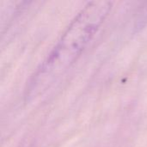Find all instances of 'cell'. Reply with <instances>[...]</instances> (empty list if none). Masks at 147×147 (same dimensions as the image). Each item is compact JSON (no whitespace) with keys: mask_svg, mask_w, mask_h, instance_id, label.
<instances>
[{"mask_svg":"<svg viewBox=\"0 0 147 147\" xmlns=\"http://www.w3.org/2000/svg\"><path fill=\"white\" fill-rule=\"evenodd\" d=\"M109 1L88 3L72 19L59 40L32 77L27 96L44 92L77 61L108 17Z\"/></svg>","mask_w":147,"mask_h":147,"instance_id":"1","label":"cell"}]
</instances>
